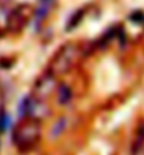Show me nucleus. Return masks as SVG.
Listing matches in <instances>:
<instances>
[{
    "instance_id": "f257e3e1",
    "label": "nucleus",
    "mask_w": 144,
    "mask_h": 155,
    "mask_svg": "<svg viewBox=\"0 0 144 155\" xmlns=\"http://www.w3.org/2000/svg\"><path fill=\"white\" fill-rule=\"evenodd\" d=\"M39 136V130L35 124H25L24 127H21L20 130H17L15 133V144L20 147H31L36 143Z\"/></svg>"
}]
</instances>
